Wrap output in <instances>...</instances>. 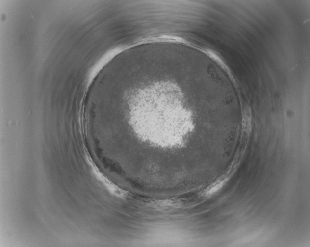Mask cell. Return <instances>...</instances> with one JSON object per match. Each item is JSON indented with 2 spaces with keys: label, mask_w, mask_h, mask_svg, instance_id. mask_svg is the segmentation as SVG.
<instances>
[{
  "label": "cell",
  "mask_w": 310,
  "mask_h": 247,
  "mask_svg": "<svg viewBox=\"0 0 310 247\" xmlns=\"http://www.w3.org/2000/svg\"><path fill=\"white\" fill-rule=\"evenodd\" d=\"M186 44L133 47L119 59L102 93L103 133L115 136L116 155L155 175L190 172L203 120L197 102L196 54Z\"/></svg>",
  "instance_id": "obj_1"
}]
</instances>
